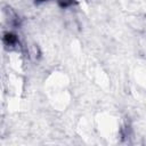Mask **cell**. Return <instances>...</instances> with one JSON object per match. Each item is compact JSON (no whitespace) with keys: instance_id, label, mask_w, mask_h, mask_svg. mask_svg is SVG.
<instances>
[{"instance_id":"1","label":"cell","mask_w":146,"mask_h":146,"mask_svg":"<svg viewBox=\"0 0 146 146\" xmlns=\"http://www.w3.org/2000/svg\"><path fill=\"white\" fill-rule=\"evenodd\" d=\"M58 1L62 6H68L70 3H72V0H58Z\"/></svg>"}]
</instances>
